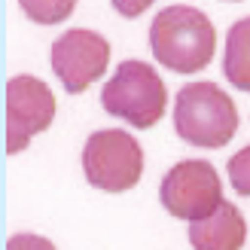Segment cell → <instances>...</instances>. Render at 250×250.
<instances>
[{"label":"cell","mask_w":250,"mask_h":250,"mask_svg":"<svg viewBox=\"0 0 250 250\" xmlns=\"http://www.w3.org/2000/svg\"><path fill=\"white\" fill-rule=\"evenodd\" d=\"M149 49L159 64L174 73H198L210 64L217 49V31L208 12L174 3L156 12L149 24Z\"/></svg>","instance_id":"6da1fadb"},{"label":"cell","mask_w":250,"mask_h":250,"mask_svg":"<svg viewBox=\"0 0 250 250\" xmlns=\"http://www.w3.org/2000/svg\"><path fill=\"white\" fill-rule=\"evenodd\" d=\"M174 128L192 146L220 149L238 131V107L214 83H189L174 101Z\"/></svg>","instance_id":"7a4b0ae2"},{"label":"cell","mask_w":250,"mask_h":250,"mask_svg":"<svg viewBox=\"0 0 250 250\" xmlns=\"http://www.w3.org/2000/svg\"><path fill=\"white\" fill-rule=\"evenodd\" d=\"M101 104L110 116H119L134 128H153L165 116L168 92L146 61H122L113 80L104 85Z\"/></svg>","instance_id":"3957f363"},{"label":"cell","mask_w":250,"mask_h":250,"mask_svg":"<svg viewBox=\"0 0 250 250\" xmlns=\"http://www.w3.org/2000/svg\"><path fill=\"white\" fill-rule=\"evenodd\" d=\"M83 171L95 189L128 192L144 174V149L122 128L95 131L83 146Z\"/></svg>","instance_id":"277c9868"},{"label":"cell","mask_w":250,"mask_h":250,"mask_svg":"<svg viewBox=\"0 0 250 250\" xmlns=\"http://www.w3.org/2000/svg\"><path fill=\"white\" fill-rule=\"evenodd\" d=\"M162 208L177 220H202L214 214L223 202V183L210 162L186 159L177 162L159 186Z\"/></svg>","instance_id":"5b68a950"},{"label":"cell","mask_w":250,"mask_h":250,"mask_svg":"<svg viewBox=\"0 0 250 250\" xmlns=\"http://www.w3.org/2000/svg\"><path fill=\"white\" fill-rule=\"evenodd\" d=\"M55 119V95L37 77H12L6 83V153H21L34 134Z\"/></svg>","instance_id":"8992f818"},{"label":"cell","mask_w":250,"mask_h":250,"mask_svg":"<svg viewBox=\"0 0 250 250\" xmlns=\"http://www.w3.org/2000/svg\"><path fill=\"white\" fill-rule=\"evenodd\" d=\"M107 64H110V43L98 31L73 28L52 43V70L70 95H80L92 83H98L104 77Z\"/></svg>","instance_id":"52a82bcc"},{"label":"cell","mask_w":250,"mask_h":250,"mask_svg":"<svg viewBox=\"0 0 250 250\" xmlns=\"http://www.w3.org/2000/svg\"><path fill=\"white\" fill-rule=\"evenodd\" d=\"M247 238V223L232 202H220L214 214L192 220L189 244L192 250H241Z\"/></svg>","instance_id":"ba28073f"},{"label":"cell","mask_w":250,"mask_h":250,"mask_svg":"<svg viewBox=\"0 0 250 250\" xmlns=\"http://www.w3.org/2000/svg\"><path fill=\"white\" fill-rule=\"evenodd\" d=\"M226 80L241 92H250V16L235 21L226 34V58H223Z\"/></svg>","instance_id":"9c48e42d"},{"label":"cell","mask_w":250,"mask_h":250,"mask_svg":"<svg viewBox=\"0 0 250 250\" xmlns=\"http://www.w3.org/2000/svg\"><path fill=\"white\" fill-rule=\"evenodd\" d=\"M19 6L37 24H58L77 9V0H19Z\"/></svg>","instance_id":"30bf717a"},{"label":"cell","mask_w":250,"mask_h":250,"mask_svg":"<svg viewBox=\"0 0 250 250\" xmlns=\"http://www.w3.org/2000/svg\"><path fill=\"white\" fill-rule=\"evenodd\" d=\"M229 183L238 195H250V144L229 159Z\"/></svg>","instance_id":"8fae6325"},{"label":"cell","mask_w":250,"mask_h":250,"mask_svg":"<svg viewBox=\"0 0 250 250\" xmlns=\"http://www.w3.org/2000/svg\"><path fill=\"white\" fill-rule=\"evenodd\" d=\"M6 250H55V244L49 238H40V235H31V232H21V235H12Z\"/></svg>","instance_id":"7c38bea8"},{"label":"cell","mask_w":250,"mask_h":250,"mask_svg":"<svg viewBox=\"0 0 250 250\" xmlns=\"http://www.w3.org/2000/svg\"><path fill=\"white\" fill-rule=\"evenodd\" d=\"M153 6V0H113V9L125 19H137L141 12H146Z\"/></svg>","instance_id":"4fadbf2b"}]
</instances>
